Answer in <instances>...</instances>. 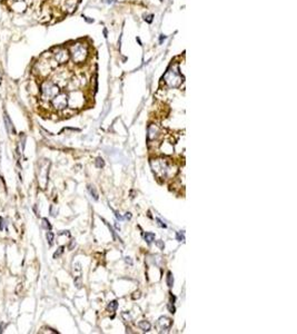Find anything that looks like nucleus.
Returning <instances> with one entry per match:
<instances>
[{
    "instance_id": "1",
    "label": "nucleus",
    "mask_w": 297,
    "mask_h": 334,
    "mask_svg": "<svg viewBox=\"0 0 297 334\" xmlns=\"http://www.w3.org/2000/svg\"><path fill=\"white\" fill-rule=\"evenodd\" d=\"M150 165H152V168L154 171L155 175L160 179L172 178V177H174L176 172H177V167L167 158L152 159Z\"/></svg>"
},
{
    "instance_id": "2",
    "label": "nucleus",
    "mask_w": 297,
    "mask_h": 334,
    "mask_svg": "<svg viewBox=\"0 0 297 334\" xmlns=\"http://www.w3.org/2000/svg\"><path fill=\"white\" fill-rule=\"evenodd\" d=\"M69 56L73 64H82L88 57V49L80 42L75 44L69 48Z\"/></svg>"
},
{
    "instance_id": "3",
    "label": "nucleus",
    "mask_w": 297,
    "mask_h": 334,
    "mask_svg": "<svg viewBox=\"0 0 297 334\" xmlns=\"http://www.w3.org/2000/svg\"><path fill=\"white\" fill-rule=\"evenodd\" d=\"M40 92H41V98L42 99H45V100H51L55 96H57L60 92V89H59V87L53 81L46 80L43 81L42 85H41Z\"/></svg>"
},
{
    "instance_id": "4",
    "label": "nucleus",
    "mask_w": 297,
    "mask_h": 334,
    "mask_svg": "<svg viewBox=\"0 0 297 334\" xmlns=\"http://www.w3.org/2000/svg\"><path fill=\"white\" fill-rule=\"evenodd\" d=\"M51 57L52 59L56 61V64H58V65H63V64L68 62L70 59L69 50L63 48V47H56L55 49H52Z\"/></svg>"
},
{
    "instance_id": "5",
    "label": "nucleus",
    "mask_w": 297,
    "mask_h": 334,
    "mask_svg": "<svg viewBox=\"0 0 297 334\" xmlns=\"http://www.w3.org/2000/svg\"><path fill=\"white\" fill-rule=\"evenodd\" d=\"M164 79L166 81V84L170 87H178L182 82V78H180V75L178 70H175V69H169L165 74Z\"/></svg>"
},
{
    "instance_id": "6",
    "label": "nucleus",
    "mask_w": 297,
    "mask_h": 334,
    "mask_svg": "<svg viewBox=\"0 0 297 334\" xmlns=\"http://www.w3.org/2000/svg\"><path fill=\"white\" fill-rule=\"evenodd\" d=\"M68 102H69V99H68V96H67L66 92H59L57 96H55V97L51 99L52 106H53L57 110H62V109H65V108L68 106Z\"/></svg>"
},
{
    "instance_id": "7",
    "label": "nucleus",
    "mask_w": 297,
    "mask_h": 334,
    "mask_svg": "<svg viewBox=\"0 0 297 334\" xmlns=\"http://www.w3.org/2000/svg\"><path fill=\"white\" fill-rule=\"evenodd\" d=\"M11 9L16 12H23L27 9V5L23 0H11Z\"/></svg>"
},
{
    "instance_id": "8",
    "label": "nucleus",
    "mask_w": 297,
    "mask_h": 334,
    "mask_svg": "<svg viewBox=\"0 0 297 334\" xmlns=\"http://www.w3.org/2000/svg\"><path fill=\"white\" fill-rule=\"evenodd\" d=\"M172 320L167 316H162L159 320H158V325L162 327V330H169L172 327Z\"/></svg>"
},
{
    "instance_id": "9",
    "label": "nucleus",
    "mask_w": 297,
    "mask_h": 334,
    "mask_svg": "<svg viewBox=\"0 0 297 334\" xmlns=\"http://www.w3.org/2000/svg\"><path fill=\"white\" fill-rule=\"evenodd\" d=\"M3 120H5V124H6V129H7V132L9 133V134H16V131H15V127H13V125H12V122H11V119L9 118V116L7 115V114H5L3 115Z\"/></svg>"
},
{
    "instance_id": "10",
    "label": "nucleus",
    "mask_w": 297,
    "mask_h": 334,
    "mask_svg": "<svg viewBox=\"0 0 297 334\" xmlns=\"http://www.w3.org/2000/svg\"><path fill=\"white\" fill-rule=\"evenodd\" d=\"M158 133H159L158 128L156 126H154V125H150L148 127V141L149 142L150 141H154L155 138L158 136Z\"/></svg>"
},
{
    "instance_id": "11",
    "label": "nucleus",
    "mask_w": 297,
    "mask_h": 334,
    "mask_svg": "<svg viewBox=\"0 0 297 334\" xmlns=\"http://www.w3.org/2000/svg\"><path fill=\"white\" fill-rule=\"evenodd\" d=\"M138 327H139L140 330L145 331V332H148V331L150 330L152 325H150V323H149L148 321H140V322L138 323Z\"/></svg>"
},
{
    "instance_id": "12",
    "label": "nucleus",
    "mask_w": 297,
    "mask_h": 334,
    "mask_svg": "<svg viewBox=\"0 0 297 334\" xmlns=\"http://www.w3.org/2000/svg\"><path fill=\"white\" fill-rule=\"evenodd\" d=\"M143 237H145V241H146L148 244L153 243V242L155 241V234L154 233H146L145 235H143Z\"/></svg>"
},
{
    "instance_id": "13",
    "label": "nucleus",
    "mask_w": 297,
    "mask_h": 334,
    "mask_svg": "<svg viewBox=\"0 0 297 334\" xmlns=\"http://www.w3.org/2000/svg\"><path fill=\"white\" fill-rule=\"evenodd\" d=\"M117 307H118V302H117V301H113V302H110V303L108 304L107 310H108L109 312H115V311L117 310Z\"/></svg>"
},
{
    "instance_id": "14",
    "label": "nucleus",
    "mask_w": 297,
    "mask_h": 334,
    "mask_svg": "<svg viewBox=\"0 0 297 334\" xmlns=\"http://www.w3.org/2000/svg\"><path fill=\"white\" fill-rule=\"evenodd\" d=\"M88 191H89V193H90V195H91L92 197L97 201V199H98V193L96 192V188H95L93 186H91V185H89V186H88Z\"/></svg>"
},
{
    "instance_id": "15",
    "label": "nucleus",
    "mask_w": 297,
    "mask_h": 334,
    "mask_svg": "<svg viewBox=\"0 0 297 334\" xmlns=\"http://www.w3.org/2000/svg\"><path fill=\"white\" fill-rule=\"evenodd\" d=\"M95 164H96V167H98V168H103V166H105V161H103L101 157H98V158L96 159Z\"/></svg>"
},
{
    "instance_id": "16",
    "label": "nucleus",
    "mask_w": 297,
    "mask_h": 334,
    "mask_svg": "<svg viewBox=\"0 0 297 334\" xmlns=\"http://www.w3.org/2000/svg\"><path fill=\"white\" fill-rule=\"evenodd\" d=\"M173 284H174V277H173V274L169 272V273L167 274V285L169 287H172Z\"/></svg>"
},
{
    "instance_id": "17",
    "label": "nucleus",
    "mask_w": 297,
    "mask_h": 334,
    "mask_svg": "<svg viewBox=\"0 0 297 334\" xmlns=\"http://www.w3.org/2000/svg\"><path fill=\"white\" fill-rule=\"evenodd\" d=\"M53 237H55L53 233H51V232H48L47 233V241H48L49 245H52V243H53Z\"/></svg>"
},
{
    "instance_id": "18",
    "label": "nucleus",
    "mask_w": 297,
    "mask_h": 334,
    "mask_svg": "<svg viewBox=\"0 0 297 334\" xmlns=\"http://www.w3.org/2000/svg\"><path fill=\"white\" fill-rule=\"evenodd\" d=\"M63 250H65V247H63V246L59 247V248L57 250V252L53 254V258H57V257H59V256H60V255L63 253Z\"/></svg>"
},
{
    "instance_id": "19",
    "label": "nucleus",
    "mask_w": 297,
    "mask_h": 334,
    "mask_svg": "<svg viewBox=\"0 0 297 334\" xmlns=\"http://www.w3.org/2000/svg\"><path fill=\"white\" fill-rule=\"evenodd\" d=\"M42 222H43V226H46L48 230H50L51 228V225L49 224V222H48V220H46V218H43L42 220Z\"/></svg>"
},
{
    "instance_id": "20",
    "label": "nucleus",
    "mask_w": 297,
    "mask_h": 334,
    "mask_svg": "<svg viewBox=\"0 0 297 334\" xmlns=\"http://www.w3.org/2000/svg\"><path fill=\"white\" fill-rule=\"evenodd\" d=\"M156 245H157L160 250H164L165 245H164V242H163V241H156Z\"/></svg>"
},
{
    "instance_id": "21",
    "label": "nucleus",
    "mask_w": 297,
    "mask_h": 334,
    "mask_svg": "<svg viewBox=\"0 0 297 334\" xmlns=\"http://www.w3.org/2000/svg\"><path fill=\"white\" fill-rule=\"evenodd\" d=\"M177 240H178V241H179V242H184V241H185L184 234L177 233Z\"/></svg>"
},
{
    "instance_id": "22",
    "label": "nucleus",
    "mask_w": 297,
    "mask_h": 334,
    "mask_svg": "<svg viewBox=\"0 0 297 334\" xmlns=\"http://www.w3.org/2000/svg\"><path fill=\"white\" fill-rule=\"evenodd\" d=\"M168 309H169L170 313H175V311H176V310H175V306L174 305H172V303L168 304Z\"/></svg>"
},
{
    "instance_id": "23",
    "label": "nucleus",
    "mask_w": 297,
    "mask_h": 334,
    "mask_svg": "<svg viewBox=\"0 0 297 334\" xmlns=\"http://www.w3.org/2000/svg\"><path fill=\"white\" fill-rule=\"evenodd\" d=\"M156 221H157V223H158V225H159V226H160V227H166V224H164V223L162 222V221H160V220H159V218H156Z\"/></svg>"
},
{
    "instance_id": "24",
    "label": "nucleus",
    "mask_w": 297,
    "mask_h": 334,
    "mask_svg": "<svg viewBox=\"0 0 297 334\" xmlns=\"http://www.w3.org/2000/svg\"><path fill=\"white\" fill-rule=\"evenodd\" d=\"M0 230H3V220H2V217H0Z\"/></svg>"
},
{
    "instance_id": "25",
    "label": "nucleus",
    "mask_w": 297,
    "mask_h": 334,
    "mask_svg": "<svg viewBox=\"0 0 297 334\" xmlns=\"http://www.w3.org/2000/svg\"><path fill=\"white\" fill-rule=\"evenodd\" d=\"M126 218L130 220V218H131V214H130V213H127V214H126Z\"/></svg>"
},
{
    "instance_id": "26",
    "label": "nucleus",
    "mask_w": 297,
    "mask_h": 334,
    "mask_svg": "<svg viewBox=\"0 0 297 334\" xmlns=\"http://www.w3.org/2000/svg\"><path fill=\"white\" fill-rule=\"evenodd\" d=\"M126 262H127V263H129L130 265L133 264V262H131V260H129V257H126Z\"/></svg>"
},
{
    "instance_id": "27",
    "label": "nucleus",
    "mask_w": 297,
    "mask_h": 334,
    "mask_svg": "<svg viewBox=\"0 0 297 334\" xmlns=\"http://www.w3.org/2000/svg\"><path fill=\"white\" fill-rule=\"evenodd\" d=\"M165 38H166V37H165V36H162V37H160V42H162V41L164 40Z\"/></svg>"
}]
</instances>
